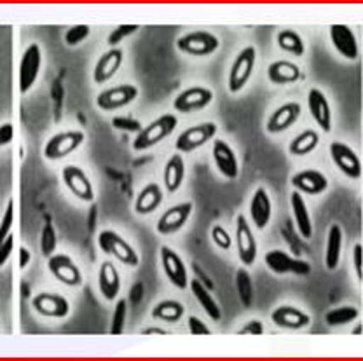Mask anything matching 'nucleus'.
I'll return each mask as SVG.
<instances>
[{"instance_id": "f257e3e1", "label": "nucleus", "mask_w": 363, "mask_h": 361, "mask_svg": "<svg viewBox=\"0 0 363 361\" xmlns=\"http://www.w3.org/2000/svg\"><path fill=\"white\" fill-rule=\"evenodd\" d=\"M177 124H179V119L173 114H164L161 118L150 122L149 126L143 127L138 133V137L135 138L133 149L136 152H142V150L150 149V147L161 144L164 138H168L169 134L175 131Z\"/></svg>"}, {"instance_id": "f03ea898", "label": "nucleus", "mask_w": 363, "mask_h": 361, "mask_svg": "<svg viewBox=\"0 0 363 361\" xmlns=\"http://www.w3.org/2000/svg\"><path fill=\"white\" fill-rule=\"evenodd\" d=\"M98 246H100L101 251H105L107 255H112L113 258L123 262L124 265L136 267L140 264V258L133 250V246L130 243H126L117 232L101 231L98 234Z\"/></svg>"}, {"instance_id": "7ed1b4c3", "label": "nucleus", "mask_w": 363, "mask_h": 361, "mask_svg": "<svg viewBox=\"0 0 363 361\" xmlns=\"http://www.w3.org/2000/svg\"><path fill=\"white\" fill-rule=\"evenodd\" d=\"M255 59H257V51L253 46L245 47L243 51L238 55V58L234 59L233 69L229 74V91L230 93H240L241 89L247 86V82L252 77L253 69H255Z\"/></svg>"}, {"instance_id": "20e7f679", "label": "nucleus", "mask_w": 363, "mask_h": 361, "mask_svg": "<svg viewBox=\"0 0 363 361\" xmlns=\"http://www.w3.org/2000/svg\"><path fill=\"white\" fill-rule=\"evenodd\" d=\"M220 42L210 32H191L177 40V47L191 56H210L217 51Z\"/></svg>"}, {"instance_id": "39448f33", "label": "nucleus", "mask_w": 363, "mask_h": 361, "mask_svg": "<svg viewBox=\"0 0 363 361\" xmlns=\"http://www.w3.org/2000/svg\"><path fill=\"white\" fill-rule=\"evenodd\" d=\"M266 265L274 274H297V276H308L311 273V264L301 258L290 257L281 250H272L266 253Z\"/></svg>"}, {"instance_id": "423d86ee", "label": "nucleus", "mask_w": 363, "mask_h": 361, "mask_svg": "<svg viewBox=\"0 0 363 361\" xmlns=\"http://www.w3.org/2000/svg\"><path fill=\"white\" fill-rule=\"evenodd\" d=\"M84 142V133L82 131H65V133H58L48 142L44 149V156L49 161H58L67 157L68 154L74 152L75 149L82 145Z\"/></svg>"}, {"instance_id": "0eeeda50", "label": "nucleus", "mask_w": 363, "mask_h": 361, "mask_svg": "<svg viewBox=\"0 0 363 361\" xmlns=\"http://www.w3.org/2000/svg\"><path fill=\"white\" fill-rule=\"evenodd\" d=\"M215 134H217V124H213V122L199 124V126L185 130L184 133L177 138L175 147L179 152L189 154V152H192V150L203 147L204 144H208V142H210Z\"/></svg>"}, {"instance_id": "6e6552de", "label": "nucleus", "mask_w": 363, "mask_h": 361, "mask_svg": "<svg viewBox=\"0 0 363 361\" xmlns=\"http://www.w3.org/2000/svg\"><path fill=\"white\" fill-rule=\"evenodd\" d=\"M138 96V89L131 84H123L116 86V88L105 89L101 91L96 98L98 108L105 112L117 110V108H123L126 105H130L131 101H135V98Z\"/></svg>"}, {"instance_id": "1a4fd4ad", "label": "nucleus", "mask_w": 363, "mask_h": 361, "mask_svg": "<svg viewBox=\"0 0 363 361\" xmlns=\"http://www.w3.org/2000/svg\"><path fill=\"white\" fill-rule=\"evenodd\" d=\"M40 63H43V56H40V49L37 44L28 46L20 63V91L25 95L28 89L35 84L37 77H39Z\"/></svg>"}, {"instance_id": "9d476101", "label": "nucleus", "mask_w": 363, "mask_h": 361, "mask_svg": "<svg viewBox=\"0 0 363 361\" xmlns=\"http://www.w3.org/2000/svg\"><path fill=\"white\" fill-rule=\"evenodd\" d=\"M213 101V93L206 88H189L182 91L173 101V107L182 114H191V112L201 110Z\"/></svg>"}, {"instance_id": "9b49d317", "label": "nucleus", "mask_w": 363, "mask_h": 361, "mask_svg": "<svg viewBox=\"0 0 363 361\" xmlns=\"http://www.w3.org/2000/svg\"><path fill=\"white\" fill-rule=\"evenodd\" d=\"M49 270L58 281L67 287H79L82 283V274L67 255H52L49 257Z\"/></svg>"}, {"instance_id": "f8f14e48", "label": "nucleus", "mask_w": 363, "mask_h": 361, "mask_svg": "<svg viewBox=\"0 0 363 361\" xmlns=\"http://www.w3.org/2000/svg\"><path fill=\"white\" fill-rule=\"evenodd\" d=\"M236 224V243L240 260L243 262L245 265H253L257 258V241L253 238V232L252 229H250L247 218L240 215L238 217Z\"/></svg>"}, {"instance_id": "ddd939ff", "label": "nucleus", "mask_w": 363, "mask_h": 361, "mask_svg": "<svg viewBox=\"0 0 363 361\" xmlns=\"http://www.w3.org/2000/svg\"><path fill=\"white\" fill-rule=\"evenodd\" d=\"M192 212V202H180V205L173 206L168 212L162 213V217L159 218L156 229L161 236L173 234V232L180 231L185 224H187L189 217Z\"/></svg>"}, {"instance_id": "4468645a", "label": "nucleus", "mask_w": 363, "mask_h": 361, "mask_svg": "<svg viewBox=\"0 0 363 361\" xmlns=\"http://www.w3.org/2000/svg\"><path fill=\"white\" fill-rule=\"evenodd\" d=\"M161 264L162 270L168 276V280L172 281V285H175L177 288L184 290L187 288L189 277H187V269H185L184 260L168 246L161 248Z\"/></svg>"}, {"instance_id": "2eb2a0df", "label": "nucleus", "mask_w": 363, "mask_h": 361, "mask_svg": "<svg viewBox=\"0 0 363 361\" xmlns=\"http://www.w3.org/2000/svg\"><path fill=\"white\" fill-rule=\"evenodd\" d=\"M63 182L68 187L72 194L77 195L81 201L84 202H93L94 199V190L91 185L88 175L77 166H67L63 169Z\"/></svg>"}, {"instance_id": "dca6fc26", "label": "nucleus", "mask_w": 363, "mask_h": 361, "mask_svg": "<svg viewBox=\"0 0 363 361\" xmlns=\"http://www.w3.org/2000/svg\"><path fill=\"white\" fill-rule=\"evenodd\" d=\"M330 156L344 175L350 176V178H360L362 163L357 154L353 152V149L339 144V142H334V144H330Z\"/></svg>"}, {"instance_id": "f3484780", "label": "nucleus", "mask_w": 363, "mask_h": 361, "mask_svg": "<svg viewBox=\"0 0 363 361\" xmlns=\"http://www.w3.org/2000/svg\"><path fill=\"white\" fill-rule=\"evenodd\" d=\"M292 187L297 193L308 194V195H316L327 190L328 180L323 173L316 171V169H306V171L297 173L292 176Z\"/></svg>"}, {"instance_id": "a211bd4d", "label": "nucleus", "mask_w": 363, "mask_h": 361, "mask_svg": "<svg viewBox=\"0 0 363 361\" xmlns=\"http://www.w3.org/2000/svg\"><path fill=\"white\" fill-rule=\"evenodd\" d=\"M213 161L217 164L218 171L225 176V178H236L240 175V164H238V157L234 154L233 147H230L224 140H215L213 149Z\"/></svg>"}, {"instance_id": "6ab92c4d", "label": "nucleus", "mask_w": 363, "mask_h": 361, "mask_svg": "<svg viewBox=\"0 0 363 361\" xmlns=\"http://www.w3.org/2000/svg\"><path fill=\"white\" fill-rule=\"evenodd\" d=\"M302 107L297 101H290V103L281 105L276 112H272V115L267 120L266 130L269 133H283V131L289 130L290 126H294L297 122V119L301 118Z\"/></svg>"}, {"instance_id": "aec40b11", "label": "nucleus", "mask_w": 363, "mask_h": 361, "mask_svg": "<svg viewBox=\"0 0 363 361\" xmlns=\"http://www.w3.org/2000/svg\"><path fill=\"white\" fill-rule=\"evenodd\" d=\"M32 306L37 313L48 316V318H65L70 313L67 299H63L62 295H55V293H40L32 300Z\"/></svg>"}, {"instance_id": "412c9836", "label": "nucleus", "mask_w": 363, "mask_h": 361, "mask_svg": "<svg viewBox=\"0 0 363 361\" xmlns=\"http://www.w3.org/2000/svg\"><path fill=\"white\" fill-rule=\"evenodd\" d=\"M330 39L334 47L346 59L358 58V44L353 30L346 25H332L330 26Z\"/></svg>"}, {"instance_id": "4be33fe9", "label": "nucleus", "mask_w": 363, "mask_h": 361, "mask_svg": "<svg viewBox=\"0 0 363 361\" xmlns=\"http://www.w3.org/2000/svg\"><path fill=\"white\" fill-rule=\"evenodd\" d=\"M271 319L276 326H279V328H289V330L306 328V326H309V323H311L309 314L302 313V311L297 309V307H290V306H283L272 311Z\"/></svg>"}, {"instance_id": "5701e85b", "label": "nucleus", "mask_w": 363, "mask_h": 361, "mask_svg": "<svg viewBox=\"0 0 363 361\" xmlns=\"http://www.w3.org/2000/svg\"><path fill=\"white\" fill-rule=\"evenodd\" d=\"M123 51L119 47H112L111 51L105 52L100 59H98L96 67L93 72V81L96 84H104V82L111 81L113 75L117 74L119 67L123 65Z\"/></svg>"}, {"instance_id": "b1692460", "label": "nucleus", "mask_w": 363, "mask_h": 361, "mask_svg": "<svg viewBox=\"0 0 363 361\" xmlns=\"http://www.w3.org/2000/svg\"><path fill=\"white\" fill-rule=\"evenodd\" d=\"M250 215H252L253 224L257 225V229L264 231V229L269 225L271 215H272V205L269 194L266 189H257L253 194L252 202H250Z\"/></svg>"}, {"instance_id": "393cba45", "label": "nucleus", "mask_w": 363, "mask_h": 361, "mask_svg": "<svg viewBox=\"0 0 363 361\" xmlns=\"http://www.w3.org/2000/svg\"><path fill=\"white\" fill-rule=\"evenodd\" d=\"M308 107L318 126H320L325 133H328V131L332 130L330 105H328L327 98H325V95L320 89H311V91H309Z\"/></svg>"}, {"instance_id": "a878e982", "label": "nucleus", "mask_w": 363, "mask_h": 361, "mask_svg": "<svg viewBox=\"0 0 363 361\" xmlns=\"http://www.w3.org/2000/svg\"><path fill=\"white\" fill-rule=\"evenodd\" d=\"M267 77L272 84H294L301 79V69L292 62H286V59H278V62H272L267 69Z\"/></svg>"}, {"instance_id": "bb28decb", "label": "nucleus", "mask_w": 363, "mask_h": 361, "mask_svg": "<svg viewBox=\"0 0 363 361\" xmlns=\"http://www.w3.org/2000/svg\"><path fill=\"white\" fill-rule=\"evenodd\" d=\"M98 287H100L101 295L107 300H113L119 295L121 276L112 262H104L101 264L100 273H98Z\"/></svg>"}, {"instance_id": "cd10ccee", "label": "nucleus", "mask_w": 363, "mask_h": 361, "mask_svg": "<svg viewBox=\"0 0 363 361\" xmlns=\"http://www.w3.org/2000/svg\"><path fill=\"white\" fill-rule=\"evenodd\" d=\"M162 202V190L157 183H149L140 190L135 201V212L138 215H149V213L156 212L159 205Z\"/></svg>"}, {"instance_id": "c85d7f7f", "label": "nucleus", "mask_w": 363, "mask_h": 361, "mask_svg": "<svg viewBox=\"0 0 363 361\" xmlns=\"http://www.w3.org/2000/svg\"><path fill=\"white\" fill-rule=\"evenodd\" d=\"M290 205H292V213L295 218V225H297L298 234L304 239H309L313 236V224L311 217H309L308 206H306L304 197L301 193H294L290 197Z\"/></svg>"}, {"instance_id": "c756f323", "label": "nucleus", "mask_w": 363, "mask_h": 361, "mask_svg": "<svg viewBox=\"0 0 363 361\" xmlns=\"http://www.w3.org/2000/svg\"><path fill=\"white\" fill-rule=\"evenodd\" d=\"M185 176V163L182 154H175L164 166V185L168 193H177Z\"/></svg>"}, {"instance_id": "7c9ffc66", "label": "nucleus", "mask_w": 363, "mask_h": 361, "mask_svg": "<svg viewBox=\"0 0 363 361\" xmlns=\"http://www.w3.org/2000/svg\"><path fill=\"white\" fill-rule=\"evenodd\" d=\"M191 290H192V295L196 297V300L199 302V306L203 307L204 313L210 316L213 321H218L222 318V311L218 307L217 300L211 297V293L204 288V285L199 280H191Z\"/></svg>"}, {"instance_id": "2f4dec72", "label": "nucleus", "mask_w": 363, "mask_h": 361, "mask_svg": "<svg viewBox=\"0 0 363 361\" xmlns=\"http://www.w3.org/2000/svg\"><path fill=\"white\" fill-rule=\"evenodd\" d=\"M340 248H342V229L339 225H332L328 231L327 253H325V265L328 270H335L339 265Z\"/></svg>"}, {"instance_id": "473e14b6", "label": "nucleus", "mask_w": 363, "mask_h": 361, "mask_svg": "<svg viewBox=\"0 0 363 361\" xmlns=\"http://www.w3.org/2000/svg\"><path fill=\"white\" fill-rule=\"evenodd\" d=\"M318 144H320V134L315 130H306L294 138L289 147V152L292 156H308L316 149Z\"/></svg>"}, {"instance_id": "72a5a7b5", "label": "nucleus", "mask_w": 363, "mask_h": 361, "mask_svg": "<svg viewBox=\"0 0 363 361\" xmlns=\"http://www.w3.org/2000/svg\"><path fill=\"white\" fill-rule=\"evenodd\" d=\"M184 313L185 307L182 306L179 300H162L152 309V318L166 323H177L180 321Z\"/></svg>"}, {"instance_id": "f704fd0d", "label": "nucleus", "mask_w": 363, "mask_h": 361, "mask_svg": "<svg viewBox=\"0 0 363 361\" xmlns=\"http://www.w3.org/2000/svg\"><path fill=\"white\" fill-rule=\"evenodd\" d=\"M278 46L283 49V51L290 52L294 56H302L304 55L306 47L304 42H302V37L298 35L294 30H283V32L278 33Z\"/></svg>"}, {"instance_id": "c9c22d12", "label": "nucleus", "mask_w": 363, "mask_h": 361, "mask_svg": "<svg viewBox=\"0 0 363 361\" xmlns=\"http://www.w3.org/2000/svg\"><path fill=\"white\" fill-rule=\"evenodd\" d=\"M236 288L238 297L245 307H252L253 304V285L247 269H240L236 273Z\"/></svg>"}, {"instance_id": "e433bc0d", "label": "nucleus", "mask_w": 363, "mask_h": 361, "mask_svg": "<svg viewBox=\"0 0 363 361\" xmlns=\"http://www.w3.org/2000/svg\"><path fill=\"white\" fill-rule=\"evenodd\" d=\"M358 318V309L350 306L337 307V309H332L325 314V321H327L328 326H340L346 325V323L354 321Z\"/></svg>"}, {"instance_id": "4c0bfd02", "label": "nucleus", "mask_w": 363, "mask_h": 361, "mask_svg": "<svg viewBox=\"0 0 363 361\" xmlns=\"http://www.w3.org/2000/svg\"><path fill=\"white\" fill-rule=\"evenodd\" d=\"M126 316H128V304L126 300H119L113 309L112 314V325L111 333L112 336H121L124 332V325H126Z\"/></svg>"}, {"instance_id": "58836bf2", "label": "nucleus", "mask_w": 363, "mask_h": 361, "mask_svg": "<svg viewBox=\"0 0 363 361\" xmlns=\"http://www.w3.org/2000/svg\"><path fill=\"white\" fill-rule=\"evenodd\" d=\"M58 244V238H56V231L52 224H45L43 229V238H40V250H43L44 257H52Z\"/></svg>"}, {"instance_id": "ea45409f", "label": "nucleus", "mask_w": 363, "mask_h": 361, "mask_svg": "<svg viewBox=\"0 0 363 361\" xmlns=\"http://www.w3.org/2000/svg\"><path fill=\"white\" fill-rule=\"evenodd\" d=\"M138 28H140L138 25H119L116 30H113L111 35H108L107 44H108V46H111V49L116 47L117 44L123 42V40L126 39V37L133 35V33H135Z\"/></svg>"}, {"instance_id": "a19ab883", "label": "nucleus", "mask_w": 363, "mask_h": 361, "mask_svg": "<svg viewBox=\"0 0 363 361\" xmlns=\"http://www.w3.org/2000/svg\"><path fill=\"white\" fill-rule=\"evenodd\" d=\"M14 224V202L9 201L7 202L6 213H4L2 222H0V246L2 243L11 236V229H13Z\"/></svg>"}, {"instance_id": "79ce46f5", "label": "nucleus", "mask_w": 363, "mask_h": 361, "mask_svg": "<svg viewBox=\"0 0 363 361\" xmlns=\"http://www.w3.org/2000/svg\"><path fill=\"white\" fill-rule=\"evenodd\" d=\"M89 33H91V28H89L88 25H75V26H72V28L65 33L67 46H77V44H81L82 40L88 39Z\"/></svg>"}, {"instance_id": "37998d69", "label": "nucleus", "mask_w": 363, "mask_h": 361, "mask_svg": "<svg viewBox=\"0 0 363 361\" xmlns=\"http://www.w3.org/2000/svg\"><path fill=\"white\" fill-rule=\"evenodd\" d=\"M112 126L116 127V130L126 131V133H140V131L143 130L142 122L131 118H113Z\"/></svg>"}, {"instance_id": "c03bdc74", "label": "nucleus", "mask_w": 363, "mask_h": 361, "mask_svg": "<svg viewBox=\"0 0 363 361\" xmlns=\"http://www.w3.org/2000/svg\"><path fill=\"white\" fill-rule=\"evenodd\" d=\"M211 239H213V243L217 244L218 248H222V250H229L230 244H233L229 232H227L224 227H220V225H215V227L211 229Z\"/></svg>"}, {"instance_id": "a18cd8bd", "label": "nucleus", "mask_w": 363, "mask_h": 361, "mask_svg": "<svg viewBox=\"0 0 363 361\" xmlns=\"http://www.w3.org/2000/svg\"><path fill=\"white\" fill-rule=\"evenodd\" d=\"M189 332H191L192 336H211L210 326L204 325L201 319L196 318V316H191V318H189Z\"/></svg>"}, {"instance_id": "49530a36", "label": "nucleus", "mask_w": 363, "mask_h": 361, "mask_svg": "<svg viewBox=\"0 0 363 361\" xmlns=\"http://www.w3.org/2000/svg\"><path fill=\"white\" fill-rule=\"evenodd\" d=\"M238 333H240V336H262L264 325L259 319H253V321H248Z\"/></svg>"}, {"instance_id": "de8ad7c7", "label": "nucleus", "mask_w": 363, "mask_h": 361, "mask_svg": "<svg viewBox=\"0 0 363 361\" xmlns=\"http://www.w3.org/2000/svg\"><path fill=\"white\" fill-rule=\"evenodd\" d=\"M353 262H354V269H357L358 280H363V248H362V244H357V246L353 248Z\"/></svg>"}, {"instance_id": "09e8293b", "label": "nucleus", "mask_w": 363, "mask_h": 361, "mask_svg": "<svg viewBox=\"0 0 363 361\" xmlns=\"http://www.w3.org/2000/svg\"><path fill=\"white\" fill-rule=\"evenodd\" d=\"M13 244H14V236H9L6 241L2 243V246H0V267L7 262V258H9L11 251H13Z\"/></svg>"}, {"instance_id": "8fccbe9b", "label": "nucleus", "mask_w": 363, "mask_h": 361, "mask_svg": "<svg viewBox=\"0 0 363 361\" xmlns=\"http://www.w3.org/2000/svg\"><path fill=\"white\" fill-rule=\"evenodd\" d=\"M14 137V127L13 124H4L0 126V147L7 145Z\"/></svg>"}, {"instance_id": "3c124183", "label": "nucleus", "mask_w": 363, "mask_h": 361, "mask_svg": "<svg viewBox=\"0 0 363 361\" xmlns=\"http://www.w3.org/2000/svg\"><path fill=\"white\" fill-rule=\"evenodd\" d=\"M30 258H32L30 251L26 250V248H20V267H21V269H25V267L28 265Z\"/></svg>"}, {"instance_id": "603ef678", "label": "nucleus", "mask_w": 363, "mask_h": 361, "mask_svg": "<svg viewBox=\"0 0 363 361\" xmlns=\"http://www.w3.org/2000/svg\"><path fill=\"white\" fill-rule=\"evenodd\" d=\"M142 333H143V336H150V333H159V336H169L166 330L157 328V326H150V328H145Z\"/></svg>"}, {"instance_id": "864d4df0", "label": "nucleus", "mask_w": 363, "mask_h": 361, "mask_svg": "<svg viewBox=\"0 0 363 361\" xmlns=\"http://www.w3.org/2000/svg\"><path fill=\"white\" fill-rule=\"evenodd\" d=\"M360 332H362V326H357V328L353 330V333H354V336H358V333H360Z\"/></svg>"}]
</instances>
